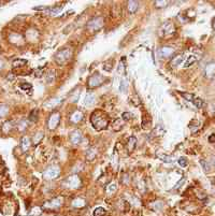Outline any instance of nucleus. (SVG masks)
<instances>
[{"label": "nucleus", "instance_id": "nucleus-1", "mask_svg": "<svg viewBox=\"0 0 215 216\" xmlns=\"http://www.w3.org/2000/svg\"><path fill=\"white\" fill-rule=\"evenodd\" d=\"M90 122H92L93 127L96 130L100 131V130L107 129L109 125V116L102 110H96L93 112L92 116H90Z\"/></svg>", "mask_w": 215, "mask_h": 216}, {"label": "nucleus", "instance_id": "nucleus-2", "mask_svg": "<svg viewBox=\"0 0 215 216\" xmlns=\"http://www.w3.org/2000/svg\"><path fill=\"white\" fill-rule=\"evenodd\" d=\"M72 57V51L70 49H64L60 50L59 52L56 53L55 55V61L58 65H64Z\"/></svg>", "mask_w": 215, "mask_h": 216}, {"label": "nucleus", "instance_id": "nucleus-3", "mask_svg": "<svg viewBox=\"0 0 215 216\" xmlns=\"http://www.w3.org/2000/svg\"><path fill=\"white\" fill-rule=\"evenodd\" d=\"M103 24H105L103 17H100V16L95 17V18L90 19V21L87 23V30H89L90 32H96L102 28Z\"/></svg>", "mask_w": 215, "mask_h": 216}, {"label": "nucleus", "instance_id": "nucleus-4", "mask_svg": "<svg viewBox=\"0 0 215 216\" xmlns=\"http://www.w3.org/2000/svg\"><path fill=\"white\" fill-rule=\"evenodd\" d=\"M103 81H105V77L99 73H96L92 75V76H89V79L87 80V85L89 88H95V87L102 85Z\"/></svg>", "mask_w": 215, "mask_h": 216}, {"label": "nucleus", "instance_id": "nucleus-5", "mask_svg": "<svg viewBox=\"0 0 215 216\" xmlns=\"http://www.w3.org/2000/svg\"><path fill=\"white\" fill-rule=\"evenodd\" d=\"M60 174V169L57 166H52V167L47 168L46 170L43 173V177L45 180H54L58 177V175Z\"/></svg>", "mask_w": 215, "mask_h": 216}, {"label": "nucleus", "instance_id": "nucleus-6", "mask_svg": "<svg viewBox=\"0 0 215 216\" xmlns=\"http://www.w3.org/2000/svg\"><path fill=\"white\" fill-rule=\"evenodd\" d=\"M64 184L68 188H71V189H77L81 186V180L78 175H71L69 176L67 180L65 181Z\"/></svg>", "mask_w": 215, "mask_h": 216}, {"label": "nucleus", "instance_id": "nucleus-7", "mask_svg": "<svg viewBox=\"0 0 215 216\" xmlns=\"http://www.w3.org/2000/svg\"><path fill=\"white\" fill-rule=\"evenodd\" d=\"M60 122V114L58 112H54L51 114L49 122H47V126H49L50 130H54L56 129L57 126L59 125Z\"/></svg>", "mask_w": 215, "mask_h": 216}, {"label": "nucleus", "instance_id": "nucleus-8", "mask_svg": "<svg viewBox=\"0 0 215 216\" xmlns=\"http://www.w3.org/2000/svg\"><path fill=\"white\" fill-rule=\"evenodd\" d=\"M62 202H64V199H62V198H60V197L54 198V199L45 202L44 204H43V208H44V209H49V210H54V209L59 208L60 205L62 204Z\"/></svg>", "mask_w": 215, "mask_h": 216}, {"label": "nucleus", "instance_id": "nucleus-9", "mask_svg": "<svg viewBox=\"0 0 215 216\" xmlns=\"http://www.w3.org/2000/svg\"><path fill=\"white\" fill-rule=\"evenodd\" d=\"M160 34L164 37H168L169 34H173L174 32H175V28H174L173 24H172L171 22H167L165 24L163 25V27H161V30H160Z\"/></svg>", "mask_w": 215, "mask_h": 216}, {"label": "nucleus", "instance_id": "nucleus-10", "mask_svg": "<svg viewBox=\"0 0 215 216\" xmlns=\"http://www.w3.org/2000/svg\"><path fill=\"white\" fill-rule=\"evenodd\" d=\"M70 141H71L72 144H74V145L80 144V142L82 141V134H81V131H79V130H74L71 134V135H70Z\"/></svg>", "mask_w": 215, "mask_h": 216}, {"label": "nucleus", "instance_id": "nucleus-11", "mask_svg": "<svg viewBox=\"0 0 215 216\" xmlns=\"http://www.w3.org/2000/svg\"><path fill=\"white\" fill-rule=\"evenodd\" d=\"M204 73L207 77H213L215 75V62H210L207 65L206 69H204Z\"/></svg>", "mask_w": 215, "mask_h": 216}, {"label": "nucleus", "instance_id": "nucleus-12", "mask_svg": "<svg viewBox=\"0 0 215 216\" xmlns=\"http://www.w3.org/2000/svg\"><path fill=\"white\" fill-rule=\"evenodd\" d=\"M82 119H83V113L80 111L73 112L72 115L70 116V120H71V123H73V124H78Z\"/></svg>", "mask_w": 215, "mask_h": 216}, {"label": "nucleus", "instance_id": "nucleus-13", "mask_svg": "<svg viewBox=\"0 0 215 216\" xmlns=\"http://www.w3.org/2000/svg\"><path fill=\"white\" fill-rule=\"evenodd\" d=\"M184 55H182V54H180V55H176V56H174L173 58L171 59V61H170V65L172 67H176V66H179V65H181L182 62L184 61Z\"/></svg>", "mask_w": 215, "mask_h": 216}, {"label": "nucleus", "instance_id": "nucleus-14", "mask_svg": "<svg viewBox=\"0 0 215 216\" xmlns=\"http://www.w3.org/2000/svg\"><path fill=\"white\" fill-rule=\"evenodd\" d=\"M136 145H137V139H136L135 137H130L128 139V141H127V144H126V147H127L128 152L129 153L133 152V150H135Z\"/></svg>", "mask_w": 215, "mask_h": 216}, {"label": "nucleus", "instance_id": "nucleus-15", "mask_svg": "<svg viewBox=\"0 0 215 216\" xmlns=\"http://www.w3.org/2000/svg\"><path fill=\"white\" fill-rule=\"evenodd\" d=\"M128 6H127V9L129 11V13L133 14L136 13V11L138 10L139 8V2L138 1H133V0H131V1H128Z\"/></svg>", "mask_w": 215, "mask_h": 216}, {"label": "nucleus", "instance_id": "nucleus-16", "mask_svg": "<svg viewBox=\"0 0 215 216\" xmlns=\"http://www.w3.org/2000/svg\"><path fill=\"white\" fill-rule=\"evenodd\" d=\"M124 123H125V120L123 119H117L114 120V123H113V129L115 130V131H120V130L123 129V126H124Z\"/></svg>", "mask_w": 215, "mask_h": 216}, {"label": "nucleus", "instance_id": "nucleus-17", "mask_svg": "<svg viewBox=\"0 0 215 216\" xmlns=\"http://www.w3.org/2000/svg\"><path fill=\"white\" fill-rule=\"evenodd\" d=\"M174 50L171 49V47H163L160 49V55L163 57H170L173 55Z\"/></svg>", "mask_w": 215, "mask_h": 216}, {"label": "nucleus", "instance_id": "nucleus-18", "mask_svg": "<svg viewBox=\"0 0 215 216\" xmlns=\"http://www.w3.org/2000/svg\"><path fill=\"white\" fill-rule=\"evenodd\" d=\"M56 72H55V70H50L49 72L45 75V81H46L49 84H52L53 82L55 81V77H56Z\"/></svg>", "mask_w": 215, "mask_h": 216}, {"label": "nucleus", "instance_id": "nucleus-19", "mask_svg": "<svg viewBox=\"0 0 215 216\" xmlns=\"http://www.w3.org/2000/svg\"><path fill=\"white\" fill-rule=\"evenodd\" d=\"M165 132H166V130L164 129L163 126H157L153 131H152V134H153V137H163V135L165 134Z\"/></svg>", "mask_w": 215, "mask_h": 216}, {"label": "nucleus", "instance_id": "nucleus-20", "mask_svg": "<svg viewBox=\"0 0 215 216\" xmlns=\"http://www.w3.org/2000/svg\"><path fill=\"white\" fill-rule=\"evenodd\" d=\"M60 102H62V100L60 99H51L50 101L44 105V107L49 108V110H52V109H54V108H56L57 105H59Z\"/></svg>", "mask_w": 215, "mask_h": 216}, {"label": "nucleus", "instance_id": "nucleus-21", "mask_svg": "<svg viewBox=\"0 0 215 216\" xmlns=\"http://www.w3.org/2000/svg\"><path fill=\"white\" fill-rule=\"evenodd\" d=\"M97 156V150L95 149V147H92V149H89L87 150V154H86V158H87V160H89V161H93L94 159Z\"/></svg>", "mask_w": 215, "mask_h": 216}, {"label": "nucleus", "instance_id": "nucleus-22", "mask_svg": "<svg viewBox=\"0 0 215 216\" xmlns=\"http://www.w3.org/2000/svg\"><path fill=\"white\" fill-rule=\"evenodd\" d=\"M96 101V97L94 94H87L85 97V105H87V107H90V105H93L95 103Z\"/></svg>", "mask_w": 215, "mask_h": 216}, {"label": "nucleus", "instance_id": "nucleus-23", "mask_svg": "<svg viewBox=\"0 0 215 216\" xmlns=\"http://www.w3.org/2000/svg\"><path fill=\"white\" fill-rule=\"evenodd\" d=\"M21 146L23 150H27L30 147V140L28 137H23L22 138V141H21Z\"/></svg>", "mask_w": 215, "mask_h": 216}, {"label": "nucleus", "instance_id": "nucleus-24", "mask_svg": "<svg viewBox=\"0 0 215 216\" xmlns=\"http://www.w3.org/2000/svg\"><path fill=\"white\" fill-rule=\"evenodd\" d=\"M72 205L74 208H83L85 205V201L82 198H77L72 201Z\"/></svg>", "mask_w": 215, "mask_h": 216}, {"label": "nucleus", "instance_id": "nucleus-25", "mask_svg": "<svg viewBox=\"0 0 215 216\" xmlns=\"http://www.w3.org/2000/svg\"><path fill=\"white\" fill-rule=\"evenodd\" d=\"M47 13L51 15H56L59 14L60 11L62 10V7H57V8H47Z\"/></svg>", "mask_w": 215, "mask_h": 216}, {"label": "nucleus", "instance_id": "nucleus-26", "mask_svg": "<svg viewBox=\"0 0 215 216\" xmlns=\"http://www.w3.org/2000/svg\"><path fill=\"white\" fill-rule=\"evenodd\" d=\"M196 61H197V57L194 56V55H191L189 57H187V60L185 61V67L187 68V67L191 66V65H194Z\"/></svg>", "mask_w": 215, "mask_h": 216}, {"label": "nucleus", "instance_id": "nucleus-27", "mask_svg": "<svg viewBox=\"0 0 215 216\" xmlns=\"http://www.w3.org/2000/svg\"><path fill=\"white\" fill-rule=\"evenodd\" d=\"M27 64V60L25 59H15L13 61V67L17 68V67H23Z\"/></svg>", "mask_w": 215, "mask_h": 216}, {"label": "nucleus", "instance_id": "nucleus-28", "mask_svg": "<svg viewBox=\"0 0 215 216\" xmlns=\"http://www.w3.org/2000/svg\"><path fill=\"white\" fill-rule=\"evenodd\" d=\"M8 112H9V108L4 104H0V117L6 116Z\"/></svg>", "mask_w": 215, "mask_h": 216}, {"label": "nucleus", "instance_id": "nucleus-29", "mask_svg": "<svg viewBox=\"0 0 215 216\" xmlns=\"http://www.w3.org/2000/svg\"><path fill=\"white\" fill-rule=\"evenodd\" d=\"M105 210L103 208H97L94 211V216H105Z\"/></svg>", "mask_w": 215, "mask_h": 216}, {"label": "nucleus", "instance_id": "nucleus-30", "mask_svg": "<svg viewBox=\"0 0 215 216\" xmlns=\"http://www.w3.org/2000/svg\"><path fill=\"white\" fill-rule=\"evenodd\" d=\"M181 95H182V97L185 98V99L187 100V101H191V102H194L195 97H194V95H193V94H189V92H181Z\"/></svg>", "mask_w": 215, "mask_h": 216}, {"label": "nucleus", "instance_id": "nucleus-31", "mask_svg": "<svg viewBox=\"0 0 215 216\" xmlns=\"http://www.w3.org/2000/svg\"><path fill=\"white\" fill-rule=\"evenodd\" d=\"M12 128H13V126H12V123L11 122H7V123H4L3 127H2V130H3V132L8 134V132H9Z\"/></svg>", "mask_w": 215, "mask_h": 216}, {"label": "nucleus", "instance_id": "nucleus-32", "mask_svg": "<svg viewBox=\"0 0 215 216\" xmlns=\"http://www.w3.org/2000/svg\"><path fill=\"white\" fill-rule=\"evenodd\" d=\"M79 97H80V92H78L77 89L72 92V95H70V99H71L72 102H77L78 99H79Z\"/></svg>", "mask_w": 215, "mask_h": 216}, {"label": "nucleus", "instance_id": "nucleus-33", "mask_svg": "<svg viewBox=\"0 0 215 216\" xmlns=\"http://www.w3.org/2000/svg\"><path fill=\"white\" fill-rule=\"evenodd\" d=\"M116 190V184L115 183H111V184H109L107 186V192H109V194H113Z\"/></svg>", "mask_w": 215, "mask_h": 216}, {"label": "nucleus", "instance_id": "nucleus-34", "mask_svg": "<svg viewBox=\"0 0 215 216\" xmlns=\"http://www.w3.org/2000/svg\"><path fill=\"white\" fill-rule=\"evenodd\" d=\"M158 158H160L165 162H172V160H173V157L168 156V155H158Z\"/></svg>", "mask_w": 215, "mask_h": 216}, {"label": "nucleus", "instance_id": "nucleus-35", "mask_svg": "<svg viewBox=\"0 0 215 216\" xmlns=\"http://www.w3.org/2000/svg\"><path fill=\"white\" fill-rule=\"evenodd\" d=\"M38 110H32L31 113H30V115H29V119L31 120V122H36L37 119H38Z\"/></svg>", "mask_w": 215, "mask_h": 216}, {"label": "nucleus", "instance_id": "nucleus-36", "mask_svg": "<svg viewBox=\"0 0 215 216\" xmlns=\"http://www.w3.org/2000/svg\"><path fill=\"white\" fill-rule=\"evenodd\" d=\"M169 3V1H165V0H158V1H155V6L156 8H164L167 7V4Z\"/></svg>", "mask_w": 215, "mask_h": 216}, {"label": "nucleus", "instance_id": "nucleus-37", "mask_svg": "<svg viewBox=\"0 0 215 216\" xmlns=\"http://www.w3.org/2000/svg\"><path fill=\"white\" fill-rule=\"evenodd\" d=\"M200 165L202 166V168L204 169V171L206 172H209L210 171V164L208 161H206V160H200Z\"/></svg>", "mask_w": 215, "mask_h": 216}, {"label": "nucleus", "instance_id": "nucleus-38", "mask_svg": "<svg viewBox=\"0 0 215 216\" xmlns=\"http://www.w3.org/2000/svg\"><path fill=\"white\" fill-rule=\"evenodd\" d=\"M194 104L196 105L198 109H200V108H202V105H203V100L200 99V98H195Z\"/></svg>", "mask_w": 215, "mask_h": 216}, {"label": "nucleus", "instance_id": "nucleus-39", "mask_svg": "<svg viewBox=\"0 0 215 216\" xmlns=\"http://www.w3.org/2000/svg\"><path fill=\"white\" fill-rule=\"evenodd\" d=\"M19 87H21V89H23V90H30L32 88V86H31V84H29V83H26V82H24V83H22L21 85H19Z\"/></svg>", "mask_w": 215, "mask_h": 216}, {"label": "nucleus", "instance_id": "nucleus-40", "mask_svg": "<svg viewBox=\"0 0 215 216\" xmlns=\"http://www.w3.org/2000/svg\"><path fill=\"white\" fill-rule=\"evenodd\" d=\"M42 139H43V134H37L34 137V144H39Z\"/></svg>", "mask_w": 215, "mask_h": 216}, {"label": "nucleus", "instance_id": "nucleus-41", "mask_svg": "<svg viewBox=\"0 0 215 216\" xmlns=\"http://www.w3.org/2000/svg\"><path fill=\"white\" fill-rule=\"evenodd\" d=\"M113 64V60L111 59V60H109V61H107L105 64V66H103V69L105 70V71H111V70H112V66H111V65Z\"/></svg>", "mask_w": 215, "mask_h": 216}, {"label": "nucleus", "instance_id": "nucleus-42", "mask_svg": "<svg viewBox=\"0 0 215 216\" xmlns=\"http://www.w3.org/2000/svg\"><path fill=\"white\" fill-rule=\"evenodd\" d=\"M179 165L181 166V167H186L187 166V164H188V162H187V159L185 157H181V158H179Z\"/></svg>", "mask_w": 215, "mask_h": 216}, {"label": "nucleus", "instance_id": "nucleus-43", "mask_svg": "<svg viewBox=\"0 0 215 216\" xmlns=\"http://www.w3.org/2000/svg\"><path fill=\"white\" fill-rule=\"evenodd\" d=\"M132 117V115L130 114V113H128V112H125V113H123V115H122V119L124 120H129Z\"/></svg>", "mask_w": 215, "mask_h": 216}, {"label": "nucleus", "instance_id": "nucleus-44", "mask_svg": "<svg viewBox=\"0 0 215 216\" xmlns=\"http://www.w3.org/2000/svg\"><path fill=\"white\" fill-rule=\"evenodd\" d=\"M209 142L210 143H215V134H211L209 137Z\"/></svg>", "mask_w": 215, "mask_h": 216}, {"label": "nucleus", "instance_id": "nucleus-45", "mask_svg": "<svg viewBox=\"0 0 215 216\" xmlns=\"http://www.w3.org/2000/svg\"><path fill=\"white\" fill-rule=\"evenodd\" d=\"M2 66H3V64H2V61H1V60H0V70L2 69Z\"/></svg>", "mask_w": 215, "mask_h": 216}, {"label": "nucleus", "instance_id": "nucleus-46", "mask_svg": "<svg viewBox=\"0 0 215 216\" xmlns=\"http://www.w3.org/2000/svg\"><path fill=\"white\" fill-rule=\"evenodd\" d=\"M213 28L215 30V18H214V21H213Z\"/></svg>", "mask_w": 215, "mask_h": 216}, {"label": "nucleus", "instance_id": "nucleus-47", "mask_svg": "<svg viewBox=\"0 0 215 216\" xmlns=\"http://www.w3.org/2000/svg\"><path fill=\"white\" fill-rule=\"evenodd\" d=\"M214 165H215V158H214Z\"/></svg>", "mask_w": 215, "mask_h": 216}]
</instances>
